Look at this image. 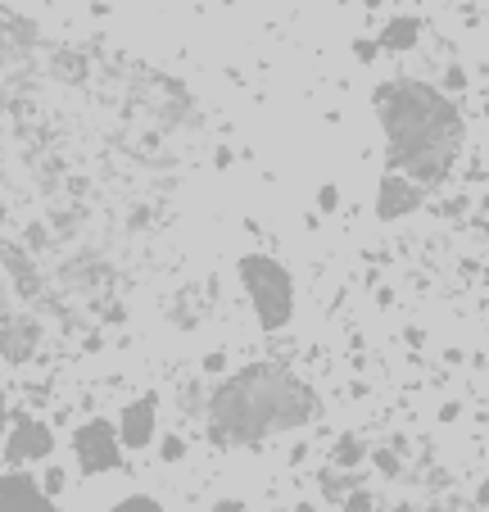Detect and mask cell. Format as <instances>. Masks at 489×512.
Masks as SVG:
<instances>
[{"mask_svg":"<svg viewBox=\"0 0 489 512\" xmlns=\"http://www.w3.org/2000/svg\"><path fill=\"white\" fill-rule=\"evenodd\" d=\"M55 490H64V472H50L46 476V494H55Z\"/></svg>","mask_w":489,"mask_h":512,"instance_id":"13","label":"cell"},{"mask_svg":"<svg viewBox=\"0 0 489 512\" xmlns=\"http://www.w3.org/2000/svg\"><path fill=\"white\" fill-rule=\"evenodd\" d=\"M349 512H372V499H367V494H354V499H349Z\"/></svg>","mask_w":489,"mask_h":512,"instance_id":"12","label":"cell"},{"mask_svg":"<svg viewBox=\"0 0 489 512\" xmlns=\"http://www.w3.org/2000/svg\"><path fill=\"white\" fill-rule=\"evenodd\" d=\"M367 5H381V0H367Z\"/></svg>","mask_w":489,"mask_h":512,"instance_id":"19","label":"cell"},{"mask_svg":"<svg viewBox=\"0 0 489 512\" xmlns=\"http://www.w3.org/2000/svg\"><path fill=\"white\" fill-rule=\"evenodd\" d=\"M417 32H422L417 19H394V23H385L381 46L385 50H408V46H417Z\"/></svg>","mask_w":489,"mask_h":512,"instance_id":"9","label":"cell"},{"mask_svg":"<svg viewBox=\"0 0 489 512\" xmlns=\"http://www.w3.org/2000/svg\"><path fill=\"white\" fill-rule=\"evenodd\" d=\"M0 512H59L50 494L28 476H0Z\"/></svg>","mask_w":489,"mask_h":512,"instance_id":"5","label":"cell"},{"mask_svg":"<svg viewBox=\"0 0 489 512\" xmlns=\"http://www.w3.org/2000/svg\"><path fill=\"white\" fill-rule=\"evenodd\" d=\"M240 281L250 290L259 327L263 331L286 327L290 313H295V281H290V272L281 268L277 259H268V254H245V259H240Z\"/></svg>","mask_w":489,"mask_h":512,"instance_id":"3","label":"cell"},{"mask_svg":"<svg viewBox=\"0 0 489 512\" xmlns=\"http://www.w3.org/2000/svg\"><path fill=\"white\" fill-rule=\"evenodd\" d=\"M317 417V395L277 363H254L222 381L209 404V422L222 440H268L281 431H299Z\"/></svg>","mask_w":489,"mask_h":512,"instance_id":"2","label":"cell"},{"mask_svg":"<svg viewBox=\"0 0 489 512\" xmlns=\"http://www.w3.org/2000/svg\"><path fill=\"white\" fill-rule=\"evenodd\" d=\"M480 503H485V508H489V481L480 485Z\"/></svg>","mask_w":489,"mask_h":512,"instance_id":"17","label":"cell"},{"mask_svg":"<svg viewBox=\"0 0 489 512\" xmlns=\"http://www.w3.org/2000/svg\"><path fill=\"white\" fill-rule=\"evenodd\" d=\"M0 426H5V399H0Z\"/></svg>","mask_w":489,"mask_h":512,"instance_id":"18","label":"cell"},{"mask_svg":"<svg viewBox=\"0 0 489 512\" xmlns=\"http://www.w3.org/2000/svg\"><path fill=\"white\" fill-rule=\"evenodd\" d=\"M114 512H163V508L154 499H123Z\"/></svg>","mask_w":489,"mask_h":512,"instance_id":"11","label":"cell"},{"mask_svg":"<svg viewBox=\"0 0 489 512\" xmlns=\"http://www.w3.org/2000/svg\"><path fill=\"white\" fill-rule=\"evenodd\" d=\"M118 440H123V445H132V449L150 445V440H154V399H136V404L127 408Z\"/></svg>","mask_w":489,"mask_h":512,"instance_id":"8","label":"cell"},{"mask_svg":"<svg viewBox=\"0 0 489 512\" xmlns=\"http://www.w3.org/2000/svg\"><path fill=\"white\" fill-rule=\"evenodd\" d=\"M336 458L340 463H358V458H363V445H358V440H340V449H336Z\"/></svg>","mask_w":489,"mask_h":512,"instance_id":"10","label":"cell"},{"mask_svg":"<svg viewBox=\"0 0 489 512\" xmlns=\"http://www.w3.org/2000/svg\"><path fill=\"white\" fill-rule=\"evenodd\" d=\"M163 458H182V440H163Z\"/></svg>","mask_w":489,"mask_h":512,"instance_id":"14","label":"cell"},{"mask_svg":"<svg viewBox=\"0 0 489 512\" xmlns=\"http://www.w3.org/2000/svg\"><path fill=\"white\" fill-rule=\"evenodd\" d=\"M422 204V186L413 182V177H403V173H390L381 182V195H376V218H408V213Z\"/></svg>","mask_w":489,"mask_h":512,"instance_id":"6","label":"cell"},{"mask_svg":"<svg viewBox=\"0 0 489 512\" xmlns=\"http://www.w3.org/2000/svg\"><path fill=\"white\" fill-rule=\"evenodd\" d=\"M0 218H5V209H0Z\"/></svg>","mask_w":489,"mask_h":512,"instance_id":"20","label":"cell"},{"mask_svg":"<svg viewBox=\"0 0 489 512\" xmlns=\"http://www.w3.org/2000/svg\"><path fill=\"white\" fill-rule=\"evenodd\" d=\"M385 141H390V168L413 177L417 186L444 182L462 150V114L453 100L431 82H385L376 91Z\"/></svg>","mask_w":489,"mask_h":512,"instance_id":"1","label":"cell"},{"mask_svg":"<svg viewBox=\"0 0 489 512\" xmlns=\"http://www.w3.org/2000/svg\"><path fill=\"white\" fill-rule=\"evenodd\" d=\"M50 449H55V435H50L41 422H19L10 431V440H5L10 463H37V458H46Z\"/></svg>","mask_w":489,"mask_h":512,"instance_id":"7","label":"cell"},{"mask_svg":"<svg viewBox=\"0 0 489 512\" xmlns=\"http://www.w3.org/2000/svg\"><path fill=\"white\" fill-rule=\"evenodd\" d=\"M73 454H77V467L82 472H114L118 467V435L109 422H87V426H77L73 435Z\"/></svg>","mask_w":489,"mask_h":512,"instance_id":"4","label":"cell"},{"mask_svg":"<svg viewBox=\"0 0 489 512\" xmlns=\"http://www.w3.org/2000/svg\"><path fill=\"white\" fill-rule=\"evenodd\" d=\"M376 463H381L385 472H399V458H394V454H376Z\"/></svg>","mask_w":489,"mask_h":512,"instance_id":"15","label":"cell"},{"mask_svg":"<svg viewBox=\"0 0 489 512\" xmlns=\"http://www.w3.org/2000/svg\"><path fill=\"white\" fill-rule=\"evenodd\" d=\"M213 512H245V508H240L236 499H222V503H218V508H213Z\"/></svg>","mask_w":489,"mask_h":512,"instance_id":"16","label":"cell"}]
</instances>
